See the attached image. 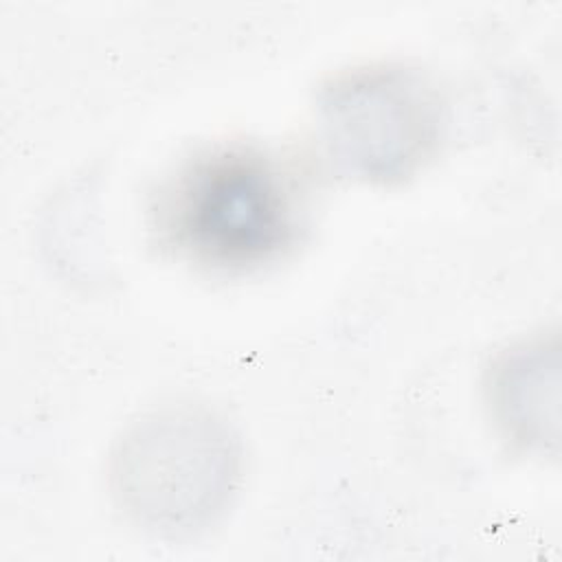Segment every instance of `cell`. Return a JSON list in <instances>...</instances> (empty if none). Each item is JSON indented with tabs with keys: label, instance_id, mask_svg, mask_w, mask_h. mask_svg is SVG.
I'll list each match as a JSON object with an SVG mask.
<instances>
[{
	"label": "cell",
	"instance_id": "obj_1",
	"mask_svg": "<svg viewBox=\"0 0 562 562\" xmlns=\"http://www.w3.org/2000/svg\"><path fill=\"white\" fill-rule=\"evenodd\" d=\"M162 228L200 263L248 268L279 255L294 235L288 180L252 149L198 158L162 202Z\"/></svg>",
	"mask_w": 562,
	"mask_h": 562
},
{
	"label": "cell",
	"instance_id": "obj_2",
	"mask_svg": "<svg viewBox=\"0 0 562 562\" xmlns=\"http://www.w3.org/2000/svg\"><path fill=\"white\" fill-rule=\"evenodd\" d=\"M233 450L211 419L167 417L143 424L121 448V494L138 516L171 529L215 509L228 490Z\"/></svg>",
	"mask_w": 562,
	"mask_h": 562
},
{
	"label": "cell",
	"instance_id": "obj_3",
	"mask_svg": "<svg viewBox=\"0 0 562 562\" xmlns=\"http://www.w3.org/2000/svg\"><path fill=\"white\" fill-rule=\"evenodd\" d=\"M325 114L331 151L367 178L408 173L439 136L435 97L400 70L342 81L329 92Z\"/></svg>",
	"mask_w": 562,
	"mask_h": 562
}]
</instances>
